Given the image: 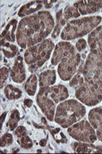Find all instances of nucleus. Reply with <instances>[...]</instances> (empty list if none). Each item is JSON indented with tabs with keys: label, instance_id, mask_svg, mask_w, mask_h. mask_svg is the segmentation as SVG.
Returning <instances> with one entry per match:
<instances>
[{
	"label": "nucleus",
	"instance_id": "nucleus-4",
	"mask_svg": "<svg viewBox=\"0 0 102 154\" xmlns=\"http://www.w3.org/2000/svg\"><path fill=\"white\" fill-rule=\"evenodd\" d=\"M102 17L100 16L82 17L80 19L71 20L63 29L60 38L65 41L79 38L90 34L98 27L101 22Z\"/></svg>",
	"mask_w": 102,
	"mask_h": 154
},
{
	"label": "nucleus",
	"instance_id": "nucleus-26",
	"mask_svg": "<svg viewBox=\"0 0 102 154\" xmlns=\"http://www.w3.org/2000/svg\"><path fill=\"white\" fill-rule=\"evenodd\" d=\"M13 142V136L9 133H5L1 138V148H4L7 146L11 145Z\"/></svg>",
	"mask_w": 102,
	"mask_h": 154
},
{
	"label": "nucleus",
	"instance_id": "nucleus-24",
	"mask_svg": "<svg viewBox=\"0 0 102 154\" xmlns=\"http://www.w3.org/2000/svg\"><path fill=\"white\" fill-rule=\"evenodd\" d=\"M80 16L79 10L75 8L74 5L68 6L65 8V11L63 12V18L65 20H68L71 18H77Z\"/></svg>",
	"mask_w": 102,
	"mask_h": 154
},
{
	"label": "nucleus",
	"instance_id": "nucleus-7",
	"mask_svg": "<svg viewBox=\"0 0 102 154\" xmlns=\"http://www.w3.org/2000/svg\"><path fill=\"white\" fill-rule=\"evenodd\" d=\"M75 96L87 106H95L102 100V86H97L83 82L75 89Z\"/></svg>",
	"mask_w": 102,
	"mask_h": 154
},
{
	"label": "nucleus",
	"instance_id": "nucleus-32",
	"mask_svg": "<svg viewBox=\"0 0 102 154\" xmlns=\"http://www.w3.org/2000/svg\"><path fill=\"white\" fill-rule=\"evenodd\" d=\"M6 115H7V112H3V114H2V124L4 123V120H5Z\"/></svg>",
	"mask_w": 102,
	"mask_h": 154
},
{
	"label": "nucleus",
	"instance_id": "nucleus-22",
	"mask_svg": "<svg viewBox=\"0 0 102 154\" xmlns=\"http://www.w3.org/2000/svg\"><path fill=\"white\" fill-rule=\"evenodd\" d=\"M20 112L17 109L12 110L10 115L8 121L7 122V126L8 127L11 131H14L17 129L18 122L20 121Z\"/></svg>",
	"mask_w": 102,
	"mask_h": 154
},
{
	"label": "nucleus",
	"instance_id": "nucleus-23",
	"mask_svg": "<svg viewBox=\"0 0 102 154\" xmlns=\"http://www.w3.org/2000/svg\"><path fill=\"white\" fill-rule=\"evenodd\" d=\"M65 22H66V20L63 18L62 10H60L57 13V25L55 26L52 34H51V37L53 38H57V37L59 36L60 29L62 28V26L65 25Z\"/></svg>",
	"mask_w": 102,
	"mask_h": 154
},
{
	"label": "nucleus",
	"instance_id": "nucleus-18",
	"mask_svg": "<svg viewBox=\"0 0 102 154\" xmlns=\"http://www.w3.org/2000/svg\"><path fill=\"white\" fill-rule=\"evenodd\" d=\"M56 81H57V73L55 70H47L39 74V82L40 88L51 87L55 84Z\"/></svg>",
	"mask_w": 102,
	"mask_h": 154
},
{
	"label": "nucleus",
	"instance_id": "nucleus-20",
	"mask_svg": "<svg viewBox=\"0 0 102 154\" xmlns=\"http://www.w3.org/2000/svg\"><path fill=\"white\" fill-rule=\"evenodd\" d=\"M38 79L35 74H31L25 83V90L29 95H34L37 91Z\"/></svg>",
	"mask_w": 102,
	"mask_h": 154
},
{
	"label": "nucleus",
	"instance_id": "nucleus-12",
	"mask_svg": "<svg viewBox=\"0 0 102 154\" xmlns=\"http://www.w3.org/2000/svg\"><path fill=\"white\" fill-rule=\"evenodd\" d=\"M11 80L17 83H22L26 80V69L23 63V58L20 56H17L15 60L14 65L11 70Z\"/></svg>",
	"mask_w": 102,
	"mask_h": 154
},
{
	"label": "nucleus",
	"instance_id": "nucleus-3",
	"mask_svg": "<svg viewBox=\"0 0 102 154\" xmlns=\"http://www.w3.org/2000/svg\"><path fill=\"white\" fill-rule=\"evenodd\" d=\"M85 114V106L79 101L68 100L61 102L57 106L54 120L63 128H69L79 122Z\"/></svg>",
	"mask_w": 102,
	"mask_h": 154
},
{
	"label": "nucleus",
	"instance_id": "nucleus-19",
	"mask_svg": "<svg viewBox=\"0 0 102 154\" xmlns=\"http://www.w3.org/2000/svg\"><path fill=\"white\" fill-rule=\"evenodd\" d=\"M4 94H5L6 97H7L8 100H17V99L21 97L22 91L19 88L9 84L7 85L5 88H4Z\"/></svg>",
	"mask_w": 102,
	"mask_h": 154
},
{
	"label": "nucleus",
	"instance_id": "nucleus-29",
	"mask_svg": "<svg viewBox=\"0 0 102 154\" xmlns=\"http://www.w3.org/2000/svg\"><path fill=\"white\" fill-rule=\"evenodd\" d=\"M54 3H56L55 1H43V4L45 5L46 8H50Z\"/></svg>",
	"mask_w": 102,
	"mask_h": 154
},
{
	"label": "nucleus",
	"instance_id": "nucleus-1",
	"mask_svg": "<svg viewBox=\"0 0 102 154\" xmlns=\"http://www.w3.org/2000/svg\"><path fill=\"white\" fill-rule=\"evenodd\" d=\"M55 28V21L49 11H42L20 20L17 29V44L21 48L37 45L45 40Z\"/></svg>",
	"mask_w": 102,
	"mask_h": 154
},
{
	"label": "nucleus",
	"instance_id": "nucleus-25",
	"mask_svg": "<svg viewBox=\"0 0 102 154\" xmlns=\"http://www.w3.org/2000/svg\"><path fill=\"white\" fill-rule=\"evenodd\" d=\"M17 142L24 149H30L33 147V141L29 137L27 133H25L20 135V137L17 138Z\"/></svg>",
	"mask_w": 102,
	"mask_h": 154
},
{
	"label": "nucleus",
	"instance_id": "nucleus-10",
	"mask_svg": "<svg viewBox=\"0 0 102 154\" xmlns=\"http://www.w3.org/2000/svg\"><path fill=\"white\" fill-rule=\"evenodd\" d=\"M76 53L77 51L75 50V48L70 42H65V41L58 42L54 48L53 54H52V57L51 60V65H58L62 60L70 58Z\"/></svg>",
	"mask_w": 102,
	"mask_h": 154
},
{
	"label": "nucleus",
	"instance_id": "nucleus-6",
	"mask_svg": "<svg viewBox=\"0 0 102 154\" xmlns=\"http://www.w3.org/2000/svg\"><path fill=\"white\" fill-rule=\"evenodd\" d=\"M82 77L87 83L102 86V55L97 51H91L84 65Z\"/></svg>",
	"mask_w": 102,
	"mask_h": 154
},
{
	"label": "nucleus",
	"instance_id": "nucleus-28",
	"mask_svg": "<svg viewBox=\"0 0 102 154\" xmlns=\"http://www.w3.org/2000/svg\"><path fill=\"white\" fill-rule=\"evenodd\" d=\"M87 41H86L84 38H80V39L78 40V42H76V49L79 51H82L83 50H85L86 48H87Z\"/></svg>",
	"mask_w": 102,
	"mask_h": 154
},
{
	"label": "nucleus",
	"instance_id": "nucleus-11",
	"mask_svg": "<svg viewBox=\"0 0 102 154\" xmlns=\"http://www.w3.org/2000/svg\"><path fill=\"white\" fill-rule=\"evenodd\" d=\"M88 120L96 130L97 139L102 142V106L91 109L88 113Z\"/></svg>",
	"mask_w": 102,
	"mask_h": 154
},
{
	"label": "nucleus",
	"instance_id": "nucleus-9",
	"mask_svg": "<svg viewBox=\"0 0 102 154\" xmlns=\"http://www.w3.org/2000/svg\"><path fill=\"white\" fill-rule=\"evenodd\" d=\"M81 62V56L79 52L70 58L60 62L57 68V72L60 78L63 81H69L76 74L78 68Z\"/></svg>",
	"mask_w": 102,
	"mask_h": 154
},
{
	"label": "nucleus",
	"instance_id": "nucleus-16",
	"mask_svg": "<svg viewBox=\"0 0 102 154\" xmlns=\"http://www.w3.org/2000/svg\"><path fill=\"white\" fill-rule=\"evenodd\" d=\"M43 1H33L23 5L18 11V16L20 17H29L36 11H39L43 8Z\"/></svg>",
	"mask_w": 102,
	"mask_h": 154
},
{
	"label": "nucleus",
	"instance_id": "nucleus-27",
	"mask_svg": "<svg viewBox=\"0 0 102 154\" xmlns=\"http://www.w3.org/2000/svg\"><path fill=\"white\" fill-rule=\"evenodd\" d=\"M8 69L7 67L1 68V87H3V85L5 83V82L8 79Z\"/></svg>",
	"mask_w": 102,
	"mask_h": 154
},
{
	"label": "nucleus",
	"instance_id": "nucleus-17",
	"mask_svg": "<svg viewBox=\"0 0 102 154\" xmlns=\"http://www.w3.org/2000/svg\"><path fill=\"white\" fill-rule=\"evenodd\" d=\"M17 20L16 19L11 20L10 22L7 25L4 30L2 32L1 34V42H14L17 37L15 36V31L17 29Z\"/></svg>",
	"mask_w": 102,
	"mask_h": 154
},
{
	"label": "nucleus",
	"instance_id": "nucleus-15",
	"mask_svg": "<svg viewBox=\"0 0 102 154\" xmlns=\"http://www.w3.org/2000/svg\"><path fill=\"white\" fill-rule=\"evenodd\" d=\"M71 148L75 152L82 153H102V146H96L92 143H79L74 142L71 144Z\"/></svg>",
	"mask_w": 102,
	"mask_h": 154
},
{
	"label": "nucleus",
	"instance_id": "nucleus-13",
	"mask_svg": "<svg viewBox=\"0 0 102 154\" xmlns=\"http://www.w3.org/2000/svg\"><path fill=\"white\" fill-rule=\"evenodd\" d=\"M74 6L79 11L80 15L94 13L102 8V0L99 1H79Z\"/></svg>",
	"mask_w": 102,
	"mask_h": 154
},
{
	"label": "nucleus",
	"instance_id": "nucleus-5",
	"mask_svg": "<svg viewBox=\"0 0 102 154\" xmlns=\"http://www.w3.org/2000/svg\"><path fill=\"white\" fill-rule=\"evenodd\" d=\"M55 45L51 39H45L43 42L29 48L24 54V60L28 65L29 70L34 72L42 67L51 56Z\"/></svg>",
	"mask_w": 102,
	"mask_h": 154
},
{
	"label": "nucleus",
	"instance_id": "nucleus-8",
	"mask_svg": "<svg viewBox=\"0 0 102 154\" xmlns=\"http://www.w3.org/2000/svg\"><path fill=\"white\" fill-rule=\"evenodd\" d=\"M68 134L75 140L85 143H94L97 140V132L90 122L82 120L68 128Z\"/></svg>",
	"mask_w": 102,
	"mask_h": 154
},
{
	"label": "nucleus",
	"instance_id": "nucleus-31",
	"mask_svg": "<svg viewBox=\"0 0 102 154\" xmlns=\"http://www.w3.org/2000/svg\"><path fill=\"white\" fill-rule=\"evenodd\" d=\"M39 144L42 146V147H44V146H46V144H47V140H40Z\"/></svg>",
	"mask_w": 102,
	"mask_h": 154
},
{
	"label": "nucleus",
	"instance_id": "nucleus-21",
	"mask_svg": "<svg viewBox=\"0 0 102 154\" xmlns=\"http://www.w3.org/2000/svg\"><path fill=\"white\" fill-rule=\"evenodd\" d=\"M2 51L7 58H13L18 52V48L16 45L10 44L8 42H1Z\"/></svg>",
	"mask_w": 102,
	"mask_h": 154
},
{
	"label": "nucleus",
	"instance_id": "nucleus-30",
	"mask_svg": "<svg viewBox=\"0 0 102 154\" xmlns=\"http://www.w3.org/2000/svg\"><path fill=\"white\" fill-rule=\"evenodd\" d=\"M24 104H25V105L27 107H31L32 104H33V101H32V100H30V99H26L25 100H24Z\"/></svg>",
	"mask_w": 102,
	"mask_h": 154
},
{
	"label": "nucleus",
	"instance_id": "nucleus-2",
	"mask_svg": "<svg viewBox=\"0 0 102 154\" xmlns=\"http://www.w3.org/2000/svg\"><path fill=\"white\" fill-rule=\"evenodd\" d=\"M69 97L67 87L64 85H56L41 87L38 93L36 101L49 121H53L56 113V104L65 101Z\"/></svg>",
	"mask_w": 102,
	"mask_h": 154
},
{
	"label": "nucleus",
	"instance_id": "nucleus-14",
	"mask_svg": "<svg viewBox=\"0 0 102 154\" xmlns=\"http://www.w3.org/2000/svg\"><path fill=\"white\" fill-rule=\"evenodd\" d=\"M88 43L91 51H97L102 55V25L98 26L89 34Z\"/></svg>",
	"mask_w": 102,
	"mask_h": 154
}]
</instances>
